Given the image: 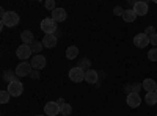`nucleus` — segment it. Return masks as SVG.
Segmentation results:
<instances>
[{
	"mask_svg": "<svg viewBox=\"0 0 157 116\" xmlns=\"http://www.w3.org/2000/svg\"><path fill=\"white\" fill-rule=\"evenodd\" d=\"M19 14L16 11H8L6 14L2 17V27L3 25H6V27H16V25L19 24Z\"/></svg>",
	"mask_w": 157,
	"mask_h": 116,
	"instance_id": "f257e3e1",
	"label": "nucleus"
},
{
	"mask_svg": "<svg viewBox=\"0 0 157 116\" xmlns=\"http://www.w3.org/2000/svg\"><path fill=\"white\" fill-rule=\"evenodd\" d=\"M41 30L44 32V35H55L57 32V22L52 17H46L41 21Z\"/></svg>",
	"mask_w": 157,
	"mask_h": 116,
	"instance_id": "f03ea898",
	"label": "nucleus"
},
{
	"mask_svg": "<svg viewBox=\"0 0 157 116\" xmlns=\"http://www.w3.org/2000/svg\"><path fill=\"white\" fill-rule=\"evenodd\" d=\"M32 71H33V68H32V63L29 61H22V63H19L17 64V68H16V75L17 77H25V75H30L32 74Z\"/></svg>",
	"mask_w": 157,
	"mask_h": 116,
	"instance_id": "7ed1b4c3",
	"label": "nucleus"
},
{
	"mask_svg": "<svg viewBox=\"0 0 157 116\" xmlns=\"http://www.w3.org/2000/svg\"><path fill=\"white\" fill-rule=\"evenodd\" d=\"M6 91L13 97H19L24 93V85L21 82H11V83H8V89H6Z\"/></svg>",
	"mask_w": 157,
	"mask_h": 116,
	"instance_id": "20e7f679",
	"label": "nucleus"
},
{
	"mask_svg": "<svg viewBox=\"0 0 157 116\" xmlns=\"http://www.w3.org/2000/svg\"><path fill=\"white\" fill-rule=\"evenodd\" d=\"M69 79H71L72 82H75V83L83 82V80H85V71H83V69H80L78 66L72 68V69L69 71Z\"/></svg>",
	"mask_w": 157,
	"mask_h": 116,
	"instance_id": "39448f33",
	"label": "nucleus"
},
{
	"mask_svg": "<svg viewBox=\"0 0 157 116\" xmlns=\"http://www.w3.org/2000/svg\"><path fill=\"white\" fill-rule=\"evenodd\" d=\"M32 54H33V52H32V47H30V46H25V44H21V46L17 47V50H16L17 58H19V60H22V61L29 60Z\"/></svg>",
	"mask_w": 157,
	"mask_h": 116,
	"instance_id": "423d86ee",
	"label": "nucleus"
},
{
	"mask_svg": "<svg viewBox=\"0 0 157 116\" xmlns=\"http://www.w3.org/2000/svg\"><path fill=\"white\" fill-rule=\"evenodd\" d=\"M134 44H135V47H138V49L148 47V44H149V36H148L146 33H138V35H135Z\"/></svg>",
	"mask_w": 157,
	"mask_h": 116,
	"instance_id": "0eeeda50",
	"label": "nucleus"
},
{
	"mask_svg": "<svg viewBox=\"0 0 157 116\" xmlns=\"http://www.w3.org/2000/svg\"><path fill=\"white\" fill-rule=\"evenodd\" d=\"M60 105L55 102H47V104L44 105V113H47V116H57L60 113Z\"/></svg>",
	"mask_w": 157,
	"mask_h": 116,
	"instance_id": "6e6552de",
	"label": "nucleus"
},
{
	"mask_svg": "<svg viewBox=\"0 0 157 116\" xmlns=\"http://www.w3.org/2000/svg\"><path fill=\"white\" fill-rule=\"evenodd\" d=\"M126 102H127V105H129L130 108H137V107H140V104H141V97H140V94H137V93H129Z\"/></svg>",
	"mask_w": 157,
	"mask_h": 116,
	"instance_id": "1a4fd4ad",
	"label": "nucleus"
},
{
	"mask_svg": "<svg viewBox=\"0 0 157 116\" xmlns=\"http://www.w3.org/2000/svg\"><path fill=\"white\" fill-rule=\"evenodd\" d=\"M132 9L135 11V14H137V16H146V14H148V11H149V6H148L146 2H135Z\"/></svg>",
	"mask_w": 157,
	"mask_h": 116,
	"instance_id": "9d476101",
	"label": "nucleus"
},
{
	"mask_svg": "<svg viewBox=\"0 0 157 116\" xmlns=\"http://www.w3.org/2000/svg\"><path fill=\"white\" fill-rule=\"evenodd\" d=\"M30 63H32V68H33V69L39 71V69H43V68L46 66V57L41 55V54H39V55H35V57L32 58Z\"/></svg>",
	"mask_w": 157,
	"mask_h": 116,
	"instance_id": "9b49d317",
	"label": "nucleus"
},
{
	"mask_svg": "<svg viewBox=\"0 0 157 116\" xmlns=\"http://www.w3.org/2000/svg\"><path fill=\"white\" fill-rule=\"evenodd\" d=\"M98 80H99V74H98V71L90 69V71L85 72V82H86V83L94 85V83H98Z\"/></svg>",
	"mask_w": 157,
	"mask_h": 116,
	"instance_id": "f8f14e48",
	"label": "nucleus"
},
{
	"mask_svg": "<svg viewBox=\"0 0 157 116\" xmlns=\"http://www.w3.org/2000/svg\"><path fill=\"white\" fill-rule=\"evenodd\" d=\"M52 19H54L55 22H63L64 19H66V9L64 8H55L54 11H52Z\"/></svg>",
	"mask_w": 157,
	"mask_h": 116,
	"instance_id": "ddd939ff",
	"label": "nucleus"
},
{
	"mask_svg": "<svg viewBox=\"0 0 157 116\" xmlns=\"http://www.w3.org/2000/svg\"><path fill=\"white\" fill-rule=\"evenodd\" d=\"M21 39H22V44L32 46V44L35 43V36H33V33H32L30 30H24V32L21 33Z\"/></svg>",
	"mask_w": 157,
	"mask_h": 116,
	"instance_id": "4468645a",
	"label": "nucleus"
},
{
	"mask_svg": "<svg viewBox=\"0 0 157 116\" xmlns=\"http://www.w3.org/2000/svg\"><path fill=\"white\" fill-rule=\"evenodd\" d=\"M43 46L47 49H52L57 46V36L55 35H44L43 38Z\"/></svg>",
	"mask_w": 157,
	"mask_h": 116,
	"instance_id": "2eb2a0df",
	"label": "nucleus"
},
{
	"mask_svg": "<svg viewBox=\"0 0 157 116\" xmlns=\"http://www.w3.org/2000/svg\"><path fill=\"white\" fill-rule=\"evenodd\" d=\"M141 85H143V89H145L146 93H154L155 88H157V83L152 79H145L141 82Z\"/></svg>",
	"mask_w": 157,
	"mask_h": 116,
	"instance_id": "dca6fc26",
	"label": "nucleus"
},
{
	"mask_svg": "<svg viewBox=\"0 0 157 116\" xmlns=\"http://www.w3.org/2000/svg\"><path fill=\"white\" fill-rule=\"evenodd\" d=\"M3 80L11 83V82H19V77L16 75V72H13V71H5L3 72Z\"/></svg>",
	"mask_w": 157,
	"mask_h": 116,
	"instance_id": "f3484780",
	"label": "nucleus"
},
{
	"mask_svg": "<svg viewBox=\"0 0 157 116\" xmlns=\"http://www.w3.org/2000/svg\"><path fill=\"white\" fill-rule=\"evenodd\" d=\"M123 19H124L126 22H134V21L137 19L135 11H134V9H124V13H123Z\"/></svg>",
	"mask_w": 157,
	"mask_h": 116,
	"instance_id": "a211bd4d",
	"label": "nucleus"
},
{
	"mask_svg": "<svg viewBox=\"0 0 157 116\" xmlns=\"http://www.w3.org/2000/svg\"><path fill=\"white\" fill-rule=\"evenodd\" d=\"M145 102H146L149 107L155 105V104H157V94H155V91H154V93H146V96H145Z\"/></svg>",
	"mask_w": 157,
	"mask_h": 116,
	"instance_id": "6ab92c4d",
	"label": "nucleus"
},
{
	"mask_svg": "<svg viewBox=\"0 0 157 116\" xmlns=\"http://www.w3.org/2000/svg\"><path fill=\"white\" fill-rule=\"evenodd\" d=\"M77 55H78V49H77L75 46H69V47L66 49V57H68L69 60L77 58Z\"/></svg>",
	"mask_w": 157,
	"mask_h": 116,
	"instance_id": "aec40b11",
	"label": "nucleus"
},
{
	"mask_svg": "<svg viewBox=\"0 0 157 116\" xmlns=\"http://www.w3.org/2000/svg\"><path fill=\"white\" fill-rule=\"evenodd\" d=\"M30 47H32V52H33L35 55H39V52L43 50L44 46H43V41H36V39H35V43H33Z\"/></svg>",
	"mask_w": 157,
	"mask_h": 116,
	"instance_id": "412c9836",
	"label": "nucleus"
},
{
	"mask_svg": "<svg viewBox=\"0 0 157 116\" xmlns=\"http://www.w3.org/2000/svg\"><path fill=\"white\" fill-rule=\"evenodd\" d=\"M60 113H61L63 116H69V114L72 113V105H69V104H63L61 108H60Z\"/></svg>",
	"mask_w": 157,
	"mask_h": 116,
	"instance_id": "4be33fe9",
	"label": "nucleus"
},
{
	"mask_svg": "<svg viewBox=\"0 0 157 116\" xmlns=\"http://www.w3.org/2000/svg\"><path fill=\"white\" fill-rule=\"evenodd\" d=\"M90 66H91V63H90V60H88V58H83L80 63H78V68L83 69L85 72H86V71H90Z\"/></svg>",
	"mask_w": 157,
	"mask_h": 116,
	"instance_id": "5701e85b",
	"label": "nucleus"
},
{
	"mask_svg": "<svg viewBox=\"0 0 157 116\" xmlns=\"http://www.w3.org/2000/svg\"><path fill=\"white\" fill-rule=\"evenodd\" d=\"M10 97H11V94L6 91V89L0 91V102H2V104H6V102L10 100Z\"/></svg>",
	"mask_w": 157,
	"mask_h": 116,
	"instance_id": "b1692460",
	"label": "nucleus"
},
{
	"mask_svg": "<svg viewBox=\"0 0 157 116\" xmlns=\"http://www.w3.org/2000/svg\"><path fill=\"white\" fill-rule=\"evenodd\" d=\"M148 60L149 61H157V47H152L151 50H148Z\"/></svg>",
	"mask_w": 157,
	"mask_h": 116,
	"instance_id": "393cba45",
	"label": "nucleus"
},
{
	"mask_svg": "<svg viewBox=\"0 0 157 116\" xmlns=\"http://www.w3.org/2000/svg\"><path fill=\"white\" fill-rule=\"evenodd\" d=\"M141 89H143V85H141V83L135 82V83L132 85V93H137V94H138V93L141 91Z\"/></svg>",
	"mask_w": 157,
	"mask_h": 116,
	"instance_id": "a878e982",
	"label": "nucleus"
},
{
	"mask_svg": "<svg viewBox=\"0 0 157 116\" xmlns=\"http://www.w3.org/2000/svg\"><path fill=\"white\" fill-rule=\"evenodd\" d=\"M44 5H46V8H47V9H50V11H54V9L57 8V6H55V2H54V0H47V2H46Z\"/></svg>",
	"mask_w": 157,
	"mask_h": 116,
	"instance_id": "bb28decb",
	"label": "nucleus"
},
{
	"mask_svg": "<svg viewBox=\"0 0 157 116\" xmlns=\"http://www.w3.org/2000/svg\"><path fill=\"white\" fill-rule=\"evenodd\" d=\"M123 13H124V9L121 6H115L113 8V14H116V16H123Z\"/></svg>",
	"mask_w": 157,
	"mask_h": 116,
	"instance_id": "cd10ccee",
	"label": "nucleus"
},
{
	"mask_svg": "<svg viewBox=\"0 0 157 116\" xmlns=\"http://www.w3.org/2000/svg\"><path fill=\"white\" fill-rule=\"evenodd\" d=\"M145 33H146V35H148V36H149V38H151V36H152V35H155V28H154V27H152V25H149V27H148V28H146V30H145Z\"/></svg>",
	"mask_w": 157,
	"mask_h": 116,
	"instance_id": "c85d7f7f",
	"label": "nucleus"
},
{
	"mask_svg": "<svg viewBox=\"0 0 157 116\" xmlns=\"http://www.w3.org/2000/svg\"><path fill=\"white\" fill-rule=\"evenodd\" d=\"M30 77H32V79H33V80H38V79H39V77H41V74H39V71H36V69H33V71H32V74H30Z\"/></svg>",
	"mask_w": 157,
	"mask_h": 116,
	"instance_id": "c756f323",
	"label": "nucleus"
},
{
	"mask_svg": "<svg viewBox=\"0 0 157 116\" xmlns=\"http://www.w3.org/2000/svg\"><path fill=\"white\" fill-rule=\"evenodd\" d=\"M149 44H152L154 47H157V33H155V35H152V36L149 38Z\"/></svg>",
	"mask_w": 157,
	"mask_h": 116,
	"instance_id": "7c9ffc66",
	"label": "nucleus"
},
{
	"mask_svg": "<svg viewBox=\"0 0 157 116\" xmlns=\"http://www.w3.org/2000/svg\"><path fill=\"white\" fill-rule=\"evenodd\" d=\"M57 104H58V105H60V107H61V105H63V104H66V102H63V99H58V100H57Z\"/></svg>",
	"mask_w": 157,
	"mask_h": 116,
	"instance_id": "2f4dec72",
	"label": "nucleus"
},
{
	"mask_svg": "<svg viewBox=\"0 0 157 116\" xmlns=\"http://www.w3.org/2000/svg\"><path fill=\"white\" fill-rule=\"evenodd\" d=\"M36 116H47V114H36Z\"/></svg>",
	"mask_w": 157,
	"mask_h": 116,
	"instance_id": "473e14b6",
	"label": "nucleus"
},
{
	"mask_svg": "<svg viewBox=\"0 0 157 116\" xmlns=\"http://www.w3.org/2000/svg\"><path fill=\"white\" fill-rule=\"evenodd\" d=\"M155 94H157V88H155Z\"/></svg>",
	"mask_w": 157,
	"mask_h": 116,
	"instance_id": "72a5a7b5",
	"label": "nucleus"
},
{
	"mask_svg": "<svg viewBox=\"0 0 157 116\" xmlns=\"http://www.w3.org/2000/svg\"><path fill=\"white\" fill-rule=\"evenodd\" d=\"M155 116H157V114H155Z\"/></svg>",
	"mask_w": 157,
	"mask_h": 116,
	"instance_id": "f704fd0d",
	"label": "nucleus"
}]
</instances>
